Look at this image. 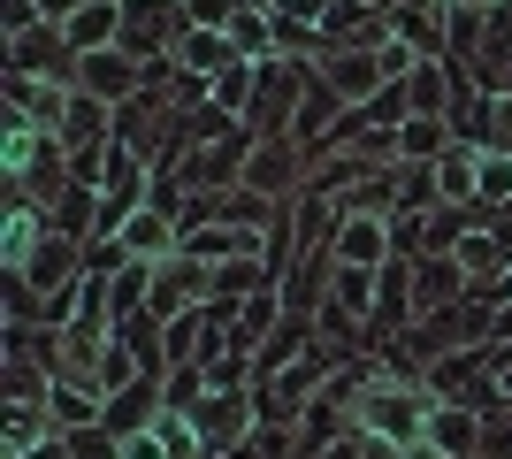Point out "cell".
Here are the masks:
<instances>
[{
	"label": "cell",
	"instance_id": "obj_8",
	"mask_svg": "<svg viewBox=\"0 0 512 459\" xmlns=\"http://www.w3.org/2000/svg\"><path fill=\"white\" fill-rule=\"evenodd\" d=\"M77 92L107 100V108H130V100L146 92V62H130L123 46H107V54H85V62H77Z\"/></svg>",
	"mask_w": 512,
	"mask_h": 459
},
{
	"label": "cell",
	"instance_id": "obj_49",
	"mask_svg": "<svg viewBox=\"0 0 512 459\" xmlns=\"http://www.w3.org/2000/svg\"><path fill=\"white\" fill-rule=\"evenodd\" d=\"M406 459H451V452H436V444H413V452Z\"/></svg>",
	"mask_w": 512,
	"mask_h": 459
},
{
	"label": "cell",
	"instance_id": "obj_18",
	"mask_svg": "<svg viewBox=\"0 0 512 459\" xmlns=\"http://www.w3.org/2000/svg\"><path fill=\"white\" fill-rule=\"evenodd\" d=\"M161 406H169V398H161V375H138L130 391L107 398V421H100V429H115V437H138V429H153V421H161Z\"/></svg>",
	"mask_w": 512,
	"mask_h": 459
},
{
	"label": "cell",
	"instance_id": "obj_30",
	"mask_svg": "<svg viewBox=\"0 0 512 459\" xmlns=\"http://www.w3.org/2000/svg\"><path fill=\"white\" fill-rule=\"evenodd\" d=\"M46 437H54V414H46V406H0V459L31 452V444H46Z\"/></svg>",
	"mask_w": 512,
	"mask_h": 459
},
{
	"label": "cell",
	"instance_id": "obj_16",
	"mask_svg": "<svg viewBox=\"0 0 512 459\" xmlns=\"http://www.w3.org/2000/svg\"><path fill=\"white\" fill-rule=\"evenodd\" d=\"M314 69L329 77V92H344V100H352V108L383 92V69H375V54H360V46H329Z\"/></svg>",
	"mask_w": 512,
	"mask_h": 459
},
{
	"label": "cell",
	"instance_id": "obj_22",
	"mask_svg": "<svg viewBox=\"0 0 512 459\" xmlns=\"http://www.w3.org/2000/svg\"><path fill=\"white\" fill-rule=\"evenodd\" d=\"M46 146H54V131H39L31 115H8V131H0V176H8V184H23V176L39 169Z\"/></svg>",
	"mask_w": 512,
	"mask_h": 459
},
{
	"label": "cell",
	"instance_id": "obj_3",
	"mask_svg": "<svg viewBox=\"0 0 512 459\" xmlns=\"http://www.w3.org/2000/svg\"><path fill=\"white\" fill-rule=\"evenodd\" d=\"M192 31V16H184V0H123V54L130 62H169L176 39Z\"/></svg>",
	"mask_w": 512,
	"mask_h": 459
},
{
	"label": "cell",
	"instance_id": "obj_36",
	"mask_svg": "<svg viewBox=\"0 0 512 459\" xmlns=\"http://www.w3.org/2000/svg\"><path fill=\"white\" fill-rule=\"evenodd\" d=\"M207 391H214V375L199 368V360H184V368L161 375V398H169V406H184V414H199V406H207Z\"/></svg>",
	"mask_w": 512,
	"mask_h": 459
},
{
	"label": "cell",
	"instance_id": "obj_39",
	"mask_svg": "<svg viewBox=\"0 0 512 459\" xmlns=\"http://www.w3.org/2000/svg\"><path fill=\"white\" fill-rule=\"evenodd\" d=\"M375 69H383V85H406L413 69H421V54H413V46L398 39V31H390V39L375 46Z\"/></svg>",
	"mask_w": 512,
	"mask_h": 459
},
{
	"label": "cell",
	"instance_id": "obj_10",
	"mask_svg": "<svg viewBox=\"0 0 512 459\" xmlns=\"http://www.w3.org/2000/svg\"><path fill=\"white\" fill-rule=\"evenodd\" d=\"M467 291H474V276L459 268V253H421V261H413V322H421V314L459 306Z\"/></svg>",
	"mask_w": 512,
	"mask_h": 459
},
{
	"label": "cell",
	"instance_id": "obj_23",
	"mask_svg": "<svg viewBox=\"0 0 512 459\" xmlns=\"http://www.w3.org/2000/svg\"><path fill=\"white\" fill-rule=\"evenodd\" d=\"M474 192H482V146L459 138V146L436 161V199H444V207H474Z\"/></svg>",
	"mask_w": 512,
	"mask_h": 459
},
{
	"label": "cell",
	"instance_id": "obj_34",
	"mask_svg": "<svg viewBox=\"0 0 512 459\" xmlns=\"http://www.w3.org/2000/svg\"><path fill=\"white\" fill-rule=\"evenodd\" d=\"M54 398V375L31 368V360H0V406H46Z\"/></svg>",
	"mask_w": 512,
	"mask_h": 459
},
{
	"label": "cell",
	"instance_id": "obj_12",
	"mask_svg": "<svg viewBox=\"0 0 512 459\" xmlns=\"http://www.w3.org/2000/svg\"><path fill=\"white\" fill-rule=\"evenodd\" d=\"M0 92H8V115H31L39 131H62L69 92H77V85H54V77H16V69H0Z\"/></svg>",
	"mask_w": 512,
	"mask_h": 459
},
{
	"label": "cell",
	"instance_id": "obj_32",
	"mask_svg": "<svg viewBox=\"0 0 512 459\" xmlns=\"http://www.w3.org/2000/svg\"><path fill=\"white\" fill-rule=\"evenodd\" d=\"M230 39H237V62H276V23H268V8H245V0H237Z\"/></svg>",
	"mask_w": 512,
	"mask_h": 459
},
{
	"label": "cell",
	"instance_id": "obj_37",
	"mask_svg": "<svg viewBox=\"0 0 512 459\" xmlns=\"http://www.w3.org/2000/svg\"><path fill=\"white\" fill-rule=\"evenodd\" d=\"M482 153H512V92H490L482 100V131H474Z\"/></svg>",
	"mask_w": 512,
	"mask_h": 459
},
{
	"label": "cell",
	"instance_id": "obj_25",
	"mask_svg": "<svg viewBox=\"0 0 512 459\" xmlns=\"http://www.w3.org/2000/svg\"><path fill=\"white\" fill-rule=\"evenodd\" d=\"M176 62L214 85L222 69H237V39H230V31H184V39H176Z\"/></svg>",
	"mask_w": 512,
	"mask_h": 459
},
{
	"label": "cell",
	"instance_id": "obj_6",
	"mask_svg": "<svg viewBox=\"0 0 512 459\" xmlns=\"http://www.w3.org/2000/svg\"><path fill=\"white\" fill-rule=\"evenodd\" d=\"M0 69H16V77H54V85H77V54L54 23L39 31H23V39H0Z\"/></svg>",
	"mask_w": 512,
	"mask_h": 459
},
{
	"label": "cell",
	"instance_id": "obj_5",
	"mask_svg": "<svg viewBox=\"0 0 512 459\" xmlns=\"http://www.w3.org/2000/svg\"><path fill=\"white\" fill-rule=\"evenodd\" d=\"M306 169H314V153L299 138H260L253 161H245V192L260 199H299L306 192Z\"/></svg>",
	"mask_w": 512,
	"mask_h": 459
},
{
	"label": "cell",
	"instance_id": "obj_45",
	"mask_svg": "<svg viewBox=\"0 0 512 459\" xmlns=\"http://www.w3.org/2000/svg\"><path fill=\"white\" fill-rule=\"evenodd\" d=\"M360 459H406L398 444H383V437H360Z\"/></svg>",
	"mask_w": 512,
	"mask_h": 459
},
{
	"label": "cell",
	"instance_id": "obj_13",
	"mask_svg": "<svg viewBox=\"0 0 512 459\" xmlns=\"http://www.w3.org/2000/svg\"><path fill=\"white\" fill-rule=\"evenodd\" d=\"M23 276H31V284H39L46 299H62V291H77V284H85V245L54 230V238H46L39 253H31V268H23Z\"/></svg>",
	"mask_w": 512,
	"mask_h": 459
},
{
	"label": "cell",
	"instance_id": "obj_42",
	"mask_svg": "<svg viewBox=\"0 0 512 459\" xmlns=\"http://www.w3.org/2000/svg\"><path fill=\"white\" fill-rule=\"evenodd\" d=\"M482 459H512V414H490V429H482Z\"/></svg>",
	"mask_w": 512,
	"mask_h": 459
},
{
	"label": "cell",
	"instance_id": "obj_2",
	"mask_svg": "<svg viewBox=\"0 0 512 459\" xmlns=\"http://www.w3.org/2000/svg\"><path fill=\"white\" fill-rule=\"evenodd\" d=\"M253 69H260L253 131H260V138H291V123H299V100H306V85H314V62H291V54H276V62H253Z\"/></svg>",
	"mask_w": 512,
	"mask_h": 459
},
{
	"label": "cell",
	"instance_id": "obj_15",
	"mask_svg": "<svg viewBox=\"0 0 512 459\" xmlns=\"http://www.w3.org/2000/svg\"><path fill=\"white\" fill-rule=\"evenodd\" d=\"M482 429H490V414H474V406H444V398H436L421 444H436V452H451V459H482Z\"/></svg>",
	"mask_w": 512,
	"mask_h": 459
},
{
	"label": "cell",
	"instance_id": "obj_29",
	"mask_svg": "<svg viewBox=\"0 0 512 459\" xmlns=\"http://www.w3.org/2000/svg\"><path fill=\"white\" fill-rule=\"evenodd\" d=\"M459 268L474 276V291H482V284H497V276L512 268V238H505V230H474V238L459 245Z\"/></svg>",
	"mask_w": 512,
	"mask_h": 459
},
{
	"label": "cell",
	"instance_id": "obj_48",
	"mask_svg": "<svg viewBox=\"0 0 512 459\" xmlns=\"http://www.w3.org/2000/svg\"><path fill=\"white\" fill-rule=\"evenodd\" d=\"M451 8H467V16H490L497 0H451Z\"/></svg>",
	"mask_w": 512,
	"mask_h": 459
},
{
	"label": "cell",
	"instance_id": "obj_41",
	"mask_svg": "<svg viewBox=\"0 0 512 459\" xmlns=\"http://www.w3.org/2000/svg\"><path fill=\"white\" fill-rule=\"evenodd\" d=\"M184 16H192V31H230L237 0H184Z\"/></svg>",
	"mask_w": 512,
	"mask_h": 459
},
{
	"label": "cell",
	"instance_id": "obj_20",
	"mask_svg": "<svg viewBox=\"0 0 512 459\" xmlns=\"http://www.w3.org/2000/svg\"><path fill=\"white\" fill-rule=\"evenodd\" d=\"M344 108H352V100H344V92H329V77L314 69V85H306V100H299V123H291V138H299V146L314 153L321 138H329V131L344 123Z\"/></svg>",
	"mask_w": 512,
	"mask_h": 459
},
{
	"label": "cell",
	"instance_id": "obj_47",
	"mask_svg": "<svg viewBox=\"0 0 512 459\" xmlns=\"http://www.w3.org/2000/svg\"><path fill=\"white\" fill-rule=\"evenodd\" d=\"M321 459H360V437H344V444H329Z\"/></svg>",
	"mask_w": 512,
	"mask_h": 459
},
{
	"label": "cell",
	"instance_id": "obj_17",
	"mask_svg": "<svg viewBox=\"0 0 512 459\" xmlns=\"http://www.w3.org/2000/svg\"><path fill=\"white\" fill-rule=\"evenodd\" d=\"M283 314H291V306H283V291H276V284L253 291L245 306H230V345H237V352H260V345H268V337L283 329Z\"/></svg>",
	"mask_w": 512,
	"mask_h": 459
},
{
	"label": "cell",
	"instance_id": "obj_24",
	"mask_svg": "<svg viewBox=\"0 0 512 459\" xmlns=\"http://www.w3.org/2000/svg\"><path fill=\"white\" fill-rule=\"evenodd\" d=\"M0 360H31V368H46V375H62V329H46V322L0 329Z\"/></svg>",
	"mask_w": 512,
	"mask_h": 459
},
{
	"label": "cell",
	"instance_id": "obj_33",
	"mask_svg": "<svg viewBox=\"0 0 512 459\" xmlns=\"http://www.w3.org/2000/svg\"><path fill=\"white\" fill-rule=\"evenodd\" d=\"M375 291H383V268H337L329 276V299L344 314H360V322H375Z\"/></svg>",
	"mask_w": 512,
	"mask_h": 459
},
{
	"label": "cell",
	"instance_id": "obj_27",
	"mask_svg": "<svg viewBox=\"0 0 512 459\" xmlns=\"http://www.w3.org/2000/svg\"><path fill=\"white\" fill-rule=\"evenodd\" d=\"M276 276H268V261L260 253H237V261H222L214 268V306H245L253 291H268Z\"/></svg>",
	"mask_w": 512,
	"mask_h": 459
},
{
	"label": "cell",
	"instance_id": "obj_4",
	"mask_svg": "<svg viewBox=\"0 0 512 459\" xmlns=\"http://www.w3.org/2000/svg\"><path fill=\"white\" fill-rule=\"evenodd\" d=\"M253 146H260V131L253 123H237L230 138H214V146H199V153H184V192H237V184H245V161H253Z\"/></svg>",
	"mask_w": 512,
	"mask_h": 459
},
{
	"label": "cell",
	"instance_id": "obj_31",
	"mask_svg": "<svg viewBox=\"0 0 512 459\" xmlns=\"http://www.w3.org/2000/svg\"><path fill=\"white\" fill-rule=\"evenodd\" d=\"M54 230H62V238H77V245H92V238H100V192L69 184V192L54 199Z\"/></svg>",
	"mask_w": 512,
	"mask_h": 459
},
{
	"label": "cell",
	"instance_id": "obj_19",
	"mask_svg": "<svg viewBox=\"0 0 512 459\" xmlns=\"http://www.w3.org/2000/svg\"><path fill=\"white\" fill-rule=\"evenodd\" d=\"M46 414H54V429H92V421H107V391L85 383V375H54Z\"/></svg>",
	"mask_w": 512,
	"mask_h": 459
},
{
	"label": "cell",
	"instance_id": "obj_44",
	"mask_svg": "<svg viewBox=\"0 0 512 459\" xmlns=\"http://www.w3.org/2000/svg\"><path fill=\"white\" fill-rule=\"evenodd\" d=\"M77 8H85V0H39V16H46V23H69Z\"/></svg>",
	"mask_w": 512,
	"mask_h": 459
},
{
	"label": "cell",
	"instance_id": "obj_28",
	"mask_svg": "<svg viewBox=\"0 0 512 459\" xmlns=\"http://www.w3.org/2000/svg\"><path fill=\"white\" fill-rule=\"evenodd\" d=\"M451 146H459V138H451L444 115H413L406 131H398V161H421V169H436Z\"/></svg>",
	"mask_w": 512,
	"mask_h": 459
},
{
	"label": "cell",
	"instance_id": "obj_1",
	"mask_svg": "<svg viewBox=\"0 0 512 459\" xmlns=\"http://www.w3.org/2000/svg\"><path fill=\"white\" fill-rule=\"evenodd\" d=\"M428 414H436L428 383H390V375H375L352 421H360V437H383V444H398V452H413V444L428 437Z\"/></svg>",
	"mask_w": 512,
	"mask_h": 459
},
{
	"label": "cell",
	"instance_id": "obj_11",
	"mask_svg": "<svg viewBox=\"0 0 512 459\" xmlns=\"http://www.w3.org/2000/svg\"><path fill=\"white\" fill-rule=\"evenodd\" d=\"M54 238V215H46L39 199L8 192V215H0V268H31V253Z\"/></svg>",
	"mask_w": 512,
	"mask_h": 459
},
{
	"label": "cell",
	"instance_id": "obj_38",
	"mask_svg": "<svg viewBox=\"0 0 512 459\" xmlns=\"http://www.w3.org/2000/svg\"><path fill=\"white\" fill-rule=\"evenodd\" d=\"M62 444H69V459H123V437L100 429V421L92 429H62Z\"/></svg>",
	"mask_w": 512,
	"mask_h": 459
},
{
	"label": "cell",
	"instance_id": "obj_21",
	"mask_svg": "<svg viewBox=\"0 0 512 459\" xmlns=\"http://www.w3.org/2000/svg\"><path fill=\"white\" fill-rule=\"evenodd\" d=\"M62 138L69 153L77 146H115V108H107V100H92V92H69V115H62Z\"/></svg>",
	"mask_w": 512,
	"mask_h": 459
},
{
	"label": "cell",
	"instance_id": "obj_46",
	"mask_svg": "<svg viewBox=\"0 0 512 459\" xmlns=\"http://www.w3.org/2000/svg\"><path fill=\"white\" fill-rule=\"evenodd\" d=\"M482 299H490V306H512V268L497 276V284H482Z\"/></svg>",
	"mask_w": 512,
	"mask_h": 459
},
{
	"label": "cell",
	"instance_id": "obj_40",
	"mask_svg": "<svg viewBox=\"0 0 512 459\" xmlns=\"http://www.w3.org/2000/svg\"><path fill=\"white\" fill-rule=\"evenodd\" d=\"M39 0H0V39H23V31H39Z\"/></svg>",
	"mask_w": 512,
	"mask_h": 459
},
{
	"label": "cell",
	"instance_id": "obj_7",
	"mask_svg": "<svg viewBox=\"0 0 512 459\" xmlns=\"http://www.w3.org/2000/svg\"><path fill=\"white\" fill-rule=\"evenodd\" d=\"M329 253H337V268H390L398 261V230H390V215H337V238H329Z\"/></svg>",
	"mask_w": 512,
	"mask_h": 459
},
{
	"label": "cell",
	"instance_id": "obj_9",
	"mask_svg": "<svg viewBox=\"0 0 512 459\" xmlns=\"http://www.w3.org/2000/svg\"><path fill=\"white\" fill-rule=\"evenodd\" d=\"M192 421H199V437H207V452H237L260 429V406H253V391H207V406Z\"/></svg>",
	"mask_w": 512,
	"mask_h": 459
},
{
	"label": "cell",
	"instance_id": "obj_43",
	"mask_svg": "<svg viewBox=\"0 0 512 459\" xmlns=\"http://www.w3.org/2000/svg\"><path fill=\"white\" fill-rule=\"evenodd\" d=\"M16 459H69V444H62V429H54L46 444H31V452H16Z\"/></svg>",
	"mask_w": 512,
	"mask_h": 459
},
{
	"label": "cell",
	"instance_id": "obj_14",
	"mask_svg": "<svg viewBox=\"0 0 512 459\" xmlns=\"http://www.w3.org/2000/svg\"><path fill=\"white\" fill-rule=\"evenodd\" d=\"M54 31L69 39L77 62H85V54H107V46L123 39V0H85V8H77L69 23H54Z\"/></svg>",
	"mask_w": 512,
	"mask_h": 459
},
{
	"label": "cell",
	"instance_id": "obj_26",
	"mask_svg": "<svg viewBox=\"0 0 512 459\" xmlns=\"http://www.w3.org/2000/svg\"><path fill=\"white\" fill-rule=\"evenodd\" d=\"M123 253H130V261H169V253H184V230H176L169 215H153V207H146V215L123 230Z\"/></svg>",
	"mask_w": 512,
	"mask_h": 459
},
{
	"label": "cell",
	"instance_id": "obj_35",
	"mask_svg": "<svg viewBox=\"0 0 512 459\" xmlns=\"http://www.w3.org/2000/svg\"><path fill=\"white\" fill-rule=\"evenodd\" d=\"M253 100H260V69H253V62H237V69H222V77H214V108H222V115L253 123Z\"/></svg>",
	"mask_w": 512,
	"mask_h": 459
}]
</instances>
